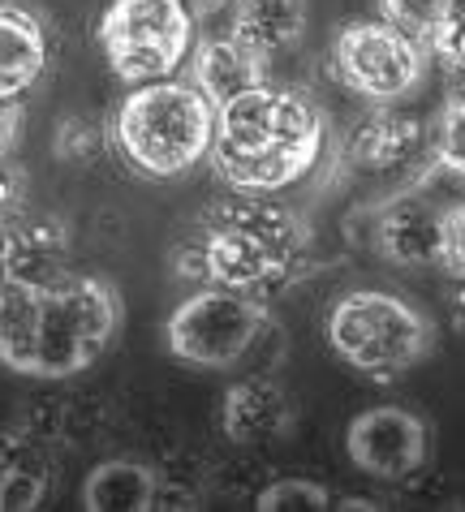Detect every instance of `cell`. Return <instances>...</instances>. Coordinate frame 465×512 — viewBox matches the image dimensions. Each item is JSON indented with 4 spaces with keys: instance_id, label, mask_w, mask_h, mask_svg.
Here are the masks:
<instances>
[{
    "instance_id": "44dd1931",
    "label": "cell",
    "mask_w": 465,
    "mask_h": 512,
    "mask_svg": "<svg viewBox=\"0 0 465 512\" xmlns=\"http://www.w3.org/2000/svg\"><path fill=\"white\" fill-rule=\"evenodd\" d=\"M52 147H56V155H61L65 164H91L104 147H112V134L100 130V125L87 121V117H69V121L56 125Z\"/></svg>"
},
{
    "instance_id": "ba28073f",
    "label": "cell",
    "mask_w": 465,
    "mask_h": 512,
    "mask_svg": "<svg viewBox=\"0 0 465 512\" xmlns=\"http://www.w3.org/2000/svg\"><path fill=\"white\" fill-rule=\"evenodd\" d=\"M336 78L371 104H397L427 74V44L397 22H349L332 44Z\"/></svg>"
},
{
    "instance_id": "cb8c5ba5",
    "label": "cell",
    "mask_w": 465,
    "mask_h": 512,
    "mask_svg": "<svg viewBox=\"0 0 465 512\" xmlns=\"http://www.w3.org/2000/svg\"><path fill=\"white\" fill-rule=\"evenodd\" d=\"M186 512V508H203V487H194V482L168 474V469H160L155 474V495H151V512Z\"/></svg>"
},
{
    "instance_id": "ffe728a7",
    "label": "cell",
    "mask_w": 465,
    "mask_h": 512,
    "mask_svg": "<svg viewBox=\"0 0 465 512\" xmlns=\"http://www.w3.org/2000/svg\"><path fill=\"white\" fill-rule=\"evenodd\" d=\"M427 52L448 69L465 74V0H448L427 31Z\"/></svg>"
},
{
    "instance_id": "ac0fdd59",
    "label": "cell",
    "mask_w": 465,
    "mask_h": 512,
    "mask_svg": "<svg viewBox=\"0 0 465 512\" xmlns=\"http://www.w3.org/2000/svg\"><path fill=\"white\" fill-rule=\"evenodd\" d=\"M155 474L160 469L147 461L112 457L100 461L82 482V508L87 512H151Z\"/></svg>"
},
{
    "instance_id": "9c48e42d",
    "label": "cell",
    "mask_w": 465,
    "mask_h": 512,
    "mask_svg": "<svg viewBox=\"0 0 465 512\" xmlns=\"http://www.w3.org/2000/svg\"><path fill=\"white\" fill-rule=\"evenodd\" d=\"M345 452L366 478L410 482L431 461V426L405 405H371L345 426Z\"/></svg>"
},
{
    "instance_id": "52a82bcc",
    "label": "cell",
    "mask_w": 465,
    "mask_h": 512,
    "mask_svg": "<svg viewBox=\"0 0 465 512\" xmlns=\"http://www.w3.org/2000/svg\"><path fill=\"white\" fill-rule=\"evenodd\" d=\"M263 297L224 289V284H199L186 302L164 319V345L177 362L199 371H233L267 332Z\"/></svg>"
},
{
    "instance_id": "4316f807",
    "label": "cell",
    "mask_w": 465,
    "mask_h": 512,
    "mask_svg": "<svg viewBox=\"0 0 465 512\" xmlns=\"http://www.w3.org/2000/svg\"><path fill=\"white\" fill-rule=\"evenodd\" d=\"M22 134V99H0V155L13 151Z\"/></svg>"
},
{
    "instance_id": "83f0119b",
    "label": "cell",
    "mask_w": 465,
    "mask_h": 512,
    "mask_svg": "<svg viewBox=\"0 0 465 512\" xmlns=\"http://www.w3.org/2000/svg\"><path fill=\"white\" fill-rule=\"evenodd\" d=\"M181 5H186L194 18H207V13H220L224 5H233V0H181Z\"/></svg>"
},
{
    "instance_id": "d6986e66",
    "label": "cell",
    "mask_w": 465,
    "mask_h": 512,
    "mask_svg": "<svg viewBox=\"0 0 465 512\" xmlns=\"http://www.w3.org/2000/svg\"><path fill=\"white\" fill-rule=\"evenodd\" d=\"M255 508L259 512H323V508H336V500L323 482L289 474V478L267 482V487L255 495Z\"/></svg>"
},
{
    "instance_id": "7a4b0ae2",
    "label": "cell",
    "mask_w": 465,
    "mask_h": 512,
    "mask_svg": "<svg viewBox=\"0 0 465 512\" xmlns=\"http://www.w3.org/2000/svg\"><path fill=\"white\" fill-rule=\"evenodd\" d=\"M121 323L117 289L69 272L48 289L9 284L0 297V362L31 379H74L108 349Z\"/></svg>"
},
{
    "instance_id": "7c38bea8",
    "label": "cell",
    "mask_w": 465,
    "mask_h": 512,
    "mask_svg": "<svg viewBox=\"0 0 465 512\" xmlns=\"http://www.w3.org/2000/svg\"><path fill=\"white\" fill-rule=\"evenodd\" d=\"M293 401L272 375L237 379L220 401V431L233 444H272L293 431Z\"/></svg>"
},
{
    "instance_id": "277c9868",
    "label": "cell",
    "mask_w": 465,
    "mask_h": 512,
    "mask_svg": "<svg viewBox=\"0 0 465 512\" xmlns=\"http://www.w3.org/2000/svg\"><path fill=\"white\" fill-rule=\"evenodd\" d=\"M112 151L151 181L199 168L216 142V104L181 78L130 87L108 121Z\"/></svg>"
},
{
    "instance_id": "5b68a950",
    "label": "cell",
    "mask_w": 465,
    "mask_h": 512,
    "mask_svg": "<svg viewBox=\"0 0 465 512\" xmlns=\"http://www.w3.org/2000/svg\"><path fill=\"white\" fill-rule=\"evenodd\" d=\"M323 336L349 371L375 383H397L435 349L431 315L388 289L341 293L328 310Z\"/></svg>"
},
{
    "instance_id": "484cf974",
    "label": "cell",
    "mask_w": 465,
    "mask_h": 512,
    "mask_svg": "<svg viewBox=\"0 0 465 512\" xmlns=\"http://www.w3.org/2000/svg\"><path fill=\"white\" fill-rule=\"evenodd\" d=\"M26 207V173L9 155H0V224L13 220Z\"/></svg>"
},
{
    "instance_id": "3957f363",
    "label": "cell",
    "mask_w": 465,
    "mask_h": 512,
    "mask_svg": "<svg viewBox=\"0 0 465 512\" xmlns=\"http://www.w3.org/2000/svg\"><path fill=\"white\" fill-rule=\"evenodd\" d=\"M323 155V117L302 91L263 87L237 95L216 112L211 168L229 190L280 194L310 173Z\"/></svg>"
},
{
    "instance_id": "d4e9b609",
    "label": "cell",
    "mask_w": 465,
    "mask_h": 512,
    "mask_svg": "<svg viewBox=\"0 0 465 512\" xmlns=\"http://www.w3.org/2000/svg\"><path fill=\"white\" fill-rule=\"evenodd\" d=\"M440 267L453 280H465V203H448L444 211V254Z\"/></svg>"
},
{
    "instance_id": "9a60e30c",
    "label": "cell",
    "mask_w": 465,
    "mask_h": 512,
    "mask_svg": "<svg viewBox=\"0 0 465 512\" xmlns=\"http://www.w3.org/2000/svg\"><path fill=\"white\" fill-rule=\"evenodd\" d=\"M48 69V31L26 5L0 0V99H22Z\"/></svg>"
},
{
    "instance_id": "f1b7e54d",
    "label": "cell",
    "mask_w": 465,
    "mask_h": 512,
    "mask_svg": "<svg viewBox=\"0 0 465 512\" xmlns=\"http://www.w3.org/2000/svg\"><path fill=\"white\" fill-rule=\"evenodd\" d=\"M453 306H457V315L465 319V280H457V297H453Z\"/></svg>"
},
{
    "instance_id": "4dcf8cb0",
    "label": "cell",
    "mask_w": 465,
    "mask_h": 512,
    "mask_svg": "<svg viewBox=\"0 0 465 512\" xmlns=\"http://www.w3.org/2000/svg\"><path fill=\"white\" fill-rule=\"evenodd\" d=\"M5 289H9V280H5V276H0V297H5Z\"/></svg>"
},
{
    "instance_id": "7402d4cb",
    "label": "cell",
    "mask_w": 465,
    "mask_h": 512,
    "mask_svg": "<svg viewBox=\"0 0 465 512\" xmlns=\"http://www.w3.org/2000/svg\"><path fill=\"white\" fill-rule=\"evenodd\" d=\"M431 147H435V164L448 168V173H457V177H465V95L444 108L440 125H435Z\"/></svg>"
},
{
    "instance_id": "4fadbf2b",
    "label": "cell",
    "mask_w": 465,
    "mask_h": 512,
    "mask_svg": "<svg viewBox=\"0 0 465 512\" xmlns=\"http://www.w3.org/2000/svg\"><path fill=\"white\" fill-rule=\"evenodd\" d=\"M190 82L220 112L224 104H233L237 95L263 87L267 82V56L246 48L242 39H233V35L203 39V44L190 52Z\"/></svg>"
},
{
    "instance_id": "5bb4252c",
    "label": "cell",
    "mask_w": 465,
    "mask_h": 512,
    "mask_svg": "<svg viewBox=\"0 0 465 512\" xmlns=\"http://www.w3.org/2000/svg\"><path fill=\"white\" fill-rule=\"evenodd\" d=\"M52 457L31 426L0 431V512H31L48 500Z\"/></svg>"
},
{
    "instance_id": "6da1fadb",
    "label": "cell",
    "mask_w": 465,
    "mask_h": 512,
    "mask_svg": "<svg viewBox=\"0 0 465 512\" xmlns=\"http://www.w3.org/2000/svg\"><path fill=\"white\" fill-rule=\"evenodd\" d=\"M310 233L298 211L272 194H242L207 207L203 220L177 241V276L194 284H224L255 297L289 289L306 272Z\"/></svg>"
},
{
    "instance_id": "30bf717a",
    "label": "cell",
    "mask_w": 465,
    "mask_h": 512,
    "mask_svg": "<svg viewBox=\"0 0 465 512\" xmlns=\"http://www.w3.org/2000/svg\"><path fill=\"white\" fill-rule=\"evenodd\" d=\"M444 211L448 203H435L422 190H405L388 198L375 211V250L392 267H440L444 254Z\"/></svg>"
},
{
    "instance_id": "2e32d148",
    "label": "cell",
    "mask_w": 465,
    "mask_h": 512,
    "mask_svg": "<svg viewBox=\"0 0 465 512\" xmlns=\"http://www.w3.org/2000/svg\"><path fill=\"white\" fill-rule=\"evenodd\" d=\"M422 147H427V130H422L418 117L379 108L349 138V160L366 168V173H392V168L410 164Z\"/></svg>"
},
{
    "instance_id": "f546056e",
    "label": "cell",
    "mask_w": 465,
    "mask_h": 512,
    "mask_svg": "<svg viewBox=\"0 0 465 512\" xmlns=\"http://www.w3.org/2000/svg\"><path fill=\"white\" fill-rule=\"evenodd\" d=\"M0 276H5V224H0Z\"/></svg>"
},
{
    "instance_id": "e0dca14e",
    "label": "cell",
    "mask_w": 465,
    "mask_h": 512,
    "mask_svg": "<svg viewBox=\"0 0 465 512\" xmlns=\"http://www.w3.org/2000/svg\"><path fill=\"white\" fill-rule=\"evenodd\" d=\"M229 35L272 61L306 35V0H233Z\"/></svg>"
},
{
    "instance_id": "8992f818",
    "label": "cell",
    "mask_w": 465,
    "mask_h": 512,
    "mask_svg": "<svg viewBox=\"0 0 465 512\" xmlns=\"http://www.w3.org/2000/svg\"><path fill=\"white\" fill-rule=\"evenodd\" d=\"M95 39L125 87H147L190 61L194 13L181 0H112L95 22Z\"/></svg>"
},
{
    "instance_id": "8fae6325",
    "label": "cell",
    "mask_w": 465,
    "mask_h": 512,
    "mask_svg": "<svg viewBox=\"0 0 465 512\" xmlns=\"http://www.w3.org/2000/svg\"><path fill=\"white\" fill-rule=\"evenodd\" d=\"M69 276V233L52 216L18 211L5 220V280L26 289H48Z\"/></svg>"
},
{
    "instance_id": "603a6c76",
    "label": "cell",
    "mask_w": 465,
    "mask_h": 512,
    "mask_svg": "<svg viewBox=\"0 0 465 512\" xmlns=\"http://www.w3.org/2000/svg\"><path fill=\"white\" fill-rule=\"evenodd\" d=\"M444 5H448V0H379L384 18H388V22H397L401 31L418 35L422 44H427V31H431V22L440 18V9H444Z\"/></svg>"
}]
</instances>
